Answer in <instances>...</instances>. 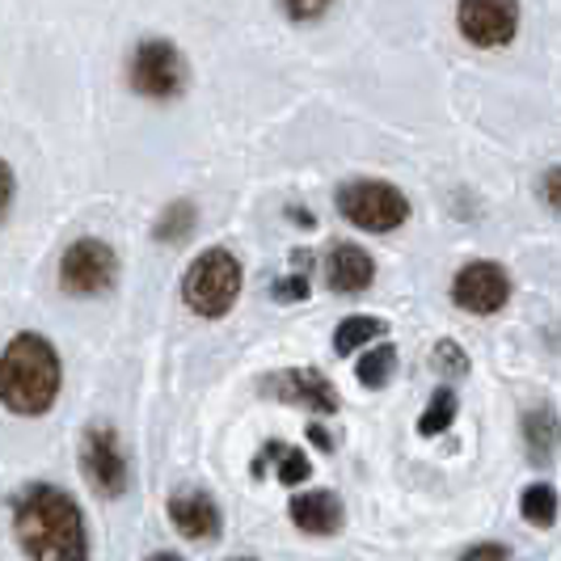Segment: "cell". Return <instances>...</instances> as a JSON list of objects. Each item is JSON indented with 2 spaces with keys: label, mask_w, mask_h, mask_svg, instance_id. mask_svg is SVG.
Wrapping results in <instances>:
<instances>
[{
  "label": "cell",
  "mask_w": 561,
  "mask_h": 561,
  "mask_svg": "<svg viewBox=\"0 0 561 561\" xmlns=\"http://www.w3.org/2000/svg\"><path fill=\"white\" fill-rule=\"evenodd\" d=\"M144 561H186V558H178V553H152V558H144Z\"/></svg>",
  "instance_id": "29"
},
{
  "label": "cell",
  "mask_w": 561,
  "mask_h": 561,
  "mask_svg": "<svg viewBox=\"0 0 561 561\" xmlns=\"http://www.w3.org/2000/svg\"><path fill=\"white\" fill-rule=\"evenodd\" d=\"M287 515L300 533L309 536H337L346 524V506L334 490H305V494H291Z\"/></svg>",
  "instance_id": "12"
},
{
  "label": "cell",
  "mask_w": 561,
  "mask_h": 561,
  "mask_svg": "<svg viewBox=\"0 0 561 561\" xmlns=\"http://www.w3.org/2000/svg\"><path fill=\"white\" fill-rule=\"evenodd\" d=\"M435 371H439V376H448V380L465 376V371H469V355H465V346H460V342H451V337L435 342Z\"/></svg>",
  "instance_id": "23"
},
{
  "label": "cell",
  "mask_w": 561,
  "mask_h": 561,
  "mask_svg": "<svg viewBox=\"0 0 561 561\" xmlns=\"http://www.w3.org/2000/svg\"><path fill=\"white\" fill-rule=\"evenodd\" d=\"M287 220H300V228H312V211H305V207L296 203V207H287Z\"/></svg>",
  "instance_id": "27"
},
{
  "label": "cell",
  "mask_w": 561,
  "mask_h": 561,
  "mask_svg": "<svg viewBox=\"0 0 561 561\" xmlns=\"http://www.w3.org/2000/svg\"><path fill=\"white\" fill-rule=\"evenodd\" d=\"M309 296L312 291H309V279H305V275L275 283V300H279V305H287V300H309Z\"/></svg>",
  "instance_id": "26"
},
{
  "label": "cell",
  "mask_w": 561,
  "mask_h": 561,
  "mask_svg": "<svg viewBox=\"0 0 561 561\" xmlns=\"http://www.w3.org/2000/svg\"><path fill=\"white\" fill-rule=\"evenodd\" d=\"M325 283L337 296H359L376 283V262L371 253L359 250L355 241H337L334 250L325 253Z\"/></svg>",
  "instance_id": "13"
},
{
  "label": "cell",
  "mask_w": 561,
  "mask_h": 561,
  "mask_svg": "<svg viewBox=\"0 0 561 561\" xmlns=\"http://www.w3.org/2000/svg\"><path fill=\"white\" fill-rule=\"evenodd\" d=\"M558 511H561V499L549 481L524 485V494H519V515H524L533 528H553V524H558Z\"/></svg>",
  "instance_id": "17"
},
{
  "label": "cell",
  "mask_w": 561,
  "mask_h": 561,
  "mask_svg": "<svg viewBox=\"0 0 561 561\" xmlns=\"http://www.w3.org/2000/svg\"><path fill=\"white\" fill-rule=\"evenodd\" d=\"M397 371V346L393 342H385V346H371L359 355V364H355V380L364 385V389H385L389 380H393Z\"/></svg>",
  "instance_id": "18"
},
{
  "label": "cell",
  "mask_w": 561,
  "mask_h": 561,
  "mask_svg": "<svg viewBox=\"0 0 561 561\" xmlns=\"http://www.w3.org/2000/svg\"><path fill=\"white\" fill-rule=\"evenodd\" d=\"M558 444H561V422L553 414V405H533L524 414V448H528V460L533 465H549Z\"/></svg>",
  "instance_id": "15"
},
{
  "label": "cell",
  "mask_w": 561,
  "mask_h": 561,
  "mask_svg": "<svg viewBox=\"0 0 561 561\" xmlns=\"http://www.w3.org/2000/svg\"><path fill=\"white\" fill-rule=\"evenodd\" d=\"M64 397V355L43 330H13L0 342V410L9 419H47Z\"/></svg>",
  "instance_id": "2"
},
{
  "label": "cell",
  "mask_w": 561,
  "mask_h": 561,
  "mask_svg": "<svg viewBox=\"0 0 561 561\" xmlns=\"http://www.w3.org/2000/svg\"><path fill=\"white\" fill-rule=\"evenodd\" d=\"M77 469H81L84 485L102 503H114L131 490V460H127V448H123L114 422H89L84 426L81 444H77Z\"/></svg>",
  "instance_id": "7"
},
{
  "label": "cell",
  "mask_w": 561,
  "mask_h": 561,
  "mask_svg": "<svg viewBox=\"0 0 561 561\" xmlns=\"http://www.w3.org/2000/svg\"><path fill=\"white\" fill-rule=\"evenodd\" d=\"M195 220H198V207L191 198H173L165 211L157 216V225H152V237L161 241V245H182V241H191V232H195Z\"/></svg>",
  "instance_id": "16"
},
{
  "label": "cell",
  "mask_w": 561,
  "mask_h": 561,
  "mask_svg": "<svg viewBox=\"0 0 561 561\" xmlns=\"http://www.w3.org/2000/svg\"><path fill=\"white\" fill-rule=\"evenodd\" d=\"M127 89L144 102H178L191 89V59L173 38H140L127 56Z\"/></svg>",
  "instance_id": "5"
},
{
  "label": "cell",
  "mask_w": 561,
  "mask_h": 561,
  "mask_svg": "<svg viewBox=\"0 0 561 561\" xmlns=\"http://www.w3.org/2000/svg\"><path fill=\"white\" fill-rule=\"evenodd\" d=\"M266 389L287 401V405H300L312 414H334L337 410V389L325 380V371L317 367H291V371H275L266 380Z\"/></svg>",
  "instance_id": "10"
},
{
  "label": "cell",
  "mask_w": 561,
  "mask_h": 561,
  "mask_svg": "<svg viewBox=\"0 0 561 561\" xmlns=\"http://www.w3.org/2000/svg\"><path fill=\"white\" fill-rule=\"evenodd\" d=\"M511 300V275L499 262H469L451 275V305L473 317H494Z\"/></svg>",
  "instance_id": "9"
},
{
  "label": "cell",
  "mask_w": 561,
  "mask_h": 561,
  "mask_svg": "<svg viewBox=\"0 0 561 561\" xmlns=\"http://www.w3.org/2000/svg\"><path fill=\"white\" fill-rule=\"evenodd\" d=\"M456 561H511V545H503V540H481V545H469Z\"/></svg>",
  "instance_id": "24"
},
{
  "label": "cell",
  "mask_w": 561,
  "mask_h": 561,
  "mask_svg": "<svg viewBox=\"0 0 561 561\" xmlns=\"http://www.w3.org/2000/svg\"><path fill=\"white\" fill-rule=\"evenodd\" d=\"M123 275V257L106 237H72L56 262V283L68 300H102L118 287Z\"/></svg>",
  "instance_id": "4"
},
{
  "label": "cell",
  "mask_w": 561,
  "mask_h": 561,
  "mask_svg": "<svg viewBox=\"0 0 561 561\" xmlns=\"http://www.w3.org/2000/svg\"><path fill=\"white\" fill-rule=\"evenodd\" d=\"M540 198H545V207L561 216V165H549L545 169V178H540Z\"/></svg>",
  "instance_id": "25"
},
{
  "label": "cell",
  "mask_w": 561,
  "mask_h": 561,
  "mask_svg": "<svg viewBox=\"0 0 561 561\" xmlns=\"http://www.w3.org/2000/svg\"><path fill=\"white\" fill-rule=\"evenodd\" d=\"M456 30L478 51H503L519 34V0H456Z\"/></svg>",
  "instance_id": "8"
},
{
  "label": "cell",
  "mask_w": 561,
  "mask_h": 561,
  "mask_svg": "<svg viewBox=\"0 0 561 561\" xmlns=\"http://www.w3.org/2000/svg\"><path fill=\"white\" fill-rule=\"evenodd\" d=\"M165 515L186 540H211L225 524V511L207 490H173L165 503Z\"/></svg>",
  "instance_id": "11"
},
{
  "label": "cell",
  "mask_w": 561,
  "mask_h": 561,
  "mask_svg": "<svg viewBox=\"0 0 561 561\" xmlns=\"http://www.w3.org/2000/svg\"><path fill=\"white\" fill-rule=\"evenodd\" d=\"M334 207L346 225L364 228V232H397L410 225V198L401 186L385 182V178H351L334 191Z\"/></svg>",
  "instance_id": "6"
},
{
  "label": "cell",
  "mask_w": 561,
  "mask_h": 561,
  "mask_svg": "<svg viewBox=\"0 0 561 561\" xmlns=\"http://www.w3.org/2000/svg\"><path fill=\"white\" fill-rule=\"evenodd\" d=\"M279 9L291 26H317L334 9V0H279Z\"/></svg>",
  "instance_id": "22"
},
{
  "label": "cell",
  "mask_w": 561,
  "mask_h": 561,
  "mask_svg": "<svg viewBox=\"0 0 561 561\" xmlns=\"http://www.w3.org/2000/svg\"><path fill=\"white\" fill-rule=\"evenodd\" d=\"M266 465H275V478L283 485H305L312 478V460L305 448H287V444H266V448L253 456V478H262L266 473Z\"/></svg>",
  "instance_id": "14"
},
{
  "label": "cell",
  "mask_w": 561,
  "mask_h": 561,
  "mask_svg": "<svg viewBox=\"0 0 561 561\" xmlns=\"http://www.w3.org/2000/svg\"><path fill=\"white\" fill-rule=\"evenodd\" d=\"M241 283H245V271H241L237 253L211 245V250H203L186 266V275H182V305L195 317H203V321H220V317L237 309Z\"/></svg>",
  "instance_id": "3"
},
{
  "label": "cell",
  "mask_w": 561,
  "mask_h": 561,
  "mask_svg": "<svg viewBox=\"0 0 561 561\" xmlns=\"http://www.w3.org/2000/svg\"><path fill=\"white\" fill-rule=\"evenodd\" d=\"M228 561H257V558H228Z\"/></svg>",
  "instance_id": "30"
},
{
  "label": "cell",
  "mask_w": 561,
  "mask_h": 561,
  "mask_svg": "<svg viewBox=\"0 0 561 561\" xmlns=\"http://www.w3.org/2000/svg\"><path fill=\"white\" fill-rule=\"evenodd\" d=\"M380 334H385L380 317H346L334 334V351L337 355H355V351H364L367 342H376Z\"/></svg>",
  "instance_id": "20"
},
{
  "label": "cell",
  "mask_w": 561,
  "mask_h": 561,
  "mask_svg": "<svg viewBox=\"0 0 561 561\" xmlns=\"http://www.w3.org/2000/svg\"><path fill=\"white\" fill-rule=\"evenodd\" d=\"M9 533L26 561H89V515L72 490L56 481H26L9 499Z\"/></svg>",
  "instance_id": "1"
},
{
  "label": "cell",
  "mask_w": 561,
  "mask_h": 561,
  "mask_svg": "<svg viewBox=\"0 0 561 561\" xmlns=\"http://www.w3.org/2000/svg\"><path fill=\"white\" fill-rule=\"evenodd\" d=\"M309 439H312V444H317V448H325V451L334 448V439H330V435H325L321 426H309Z\"/></svg>",
  "instance_id": "28"
},
{
  "label": "cell",
  "mask_w": 561,
  "mask_h": 561,
  "mask_svg": "<svg viewBox=\"0 0 561 561\" xmlns=\"http://www.w3.org/2000/svg\"><path fill=\"white\" fill-rule=\"evenodd\" d=\"M18 198H22L18 169H13V161L0 152V228L13 225V216H18Z\"/></svg>",
  "instance_id": "21"
},
{
  "label": "cell",
  "mask_w": 561,
  "mask_h": 561,
  "mask_svg": "<svg viewBox=\"0 0 561 561\" xmlns=\"http://www.w3.org/2000/svg\"><path fill=\"white\" fill-rule=\"evenodd\" d=\"M456 410H460V397L451 393L448 385H444V389H435V397L426 401V410L419 414V435H426V439L444 435L451 422H456Z\"/></svg>",
  "instance_id": "19"
}]
</instances>
